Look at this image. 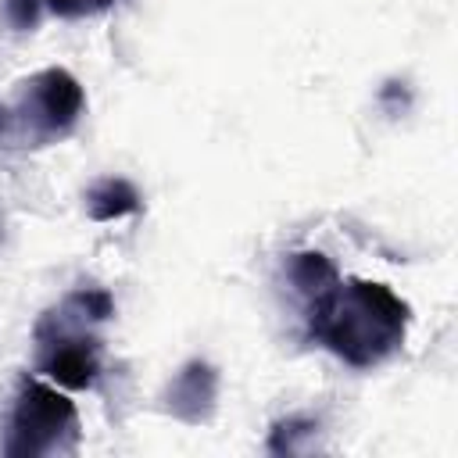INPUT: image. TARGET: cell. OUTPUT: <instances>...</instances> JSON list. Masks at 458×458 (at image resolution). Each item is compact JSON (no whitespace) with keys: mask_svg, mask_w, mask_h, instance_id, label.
Instances as JSON below:
<instances>
[{"mask_svg":"<svg viewBox=\"0 0 458 458\" xmlns=\"http://www.w3.org/2000/svg\"><path fill=\"white\" fill-rule=\"evenodd\" d=\"M411 322L408 301L386 283L336 279L308 297V333L351 369H376L404 347Z\"/></svg>","mask_w":458,"mask_h":458,"instance_id":"cell-1","label":"cell"},{"mask_svg":"<svg viewBox=\"0 0 458 458\" xmlns=\"http://www.w3.org/2000/svg\"><path fill=\"white\" fill-rule=\"evenodd\" d=\"M86 111L82 82L68 68H43L0 104V147L39 150L64 140Z\"/></svg>","mask_w":458,"mask_h":458,"instance_id":"cell-2","label":"cell"},{"mask_svg":"<svg viewBox=\"0 0 458 458\" xmlns=\"http://www.w3.org/2000/svg\"><path fill=\"white\" fill-rule=\"evenodd\" d=\"M79 444V411L54 386L36 376H21L14 404L4 422L0 451L7 458H47L64 454Z\"/></svg>","mask_w":458,"mask_h":458,"instance_id":"cell-3","label":"cell"},{"mask_svg":"<svg viewBox=\"0 0 458 458\" xmlns=\"http://www.w3.org/2000/svg\"><path fill=\"white\" fill-rule=\"evenodd\" d=\"M89 322L72 297L61 301V308L47 311L36 322V344H39V372L64 386V390H89L100 379V340L86 333Z\"/></svg>","mask_w":458,"mask_h":458,"instance_id":"cell-4","label":"cell"},{"mask_svg":"<svg viewBox=\"0 0 458 458\" xmlns=\"http://www.w3.org/2000/svg\"><path fill=\"white\" fill-rule=\"evenodd\" d=\"M215 401H218V372L215 365H208L204 358H193L186 361L172 379L168 386L161 390V408L186 422V426H200L215 415Z\"/></svg>","mask_w":458,"mask_h":458,"instance_id":"cell-5","label":"cell"},{"mask_svg":"<svg viewBox=\"0 0 458 458\" xmlns=\"http://www.w3.org/2000/svg\"><path fill=\"white\" fill-rule=\"evenodd\" d=\"M143 208L136 186L122 175H104L86 190V211L93 222H118Z\"/></svg>","mask_w":458,"mask_h":458,"instance_id":"cell-6","label":"cell"},{"mask_svg":"<svg viewBox=\"0 0 458 458\" xmlns=\"http://www.w3.org/2000/svg\"><path fill=\"white\" fill-rule=\"evenodd\" d=\"M286 276H290L293 290H297L304 301L315 297V293H322L329 283L340 279L336 265H333L326 254H318V250H297V254H290V261H286Z\"/></svg>","mask_w":458,"mask_h":458,"instance_id":"cell-7","label":"cell"},{"mask_svg":"<svg viewBox=\"0 0 458 458\" xmlns=\"http://www.w3.org/2000/svg\"><path fill=\"white\" fill-rule=\"evenodd\" d=\"M315 429L318 422L308 419V415H286L272 426L268 433V451L272 454H297V451H308V444L315 440Z\"/></svg>","mask_w":458,"mask_h":458,"instance_id":"cell-8","label":"cell"},{"mask_svg":"<svg viewBox=\"0 0 458 458\" xmlns=\"http://www.w3.org/2000/svg\"><path fill=\"white\" fill-rule=\"evenodd\" d=\"M0 7H4V21H7L11 29L29 32V29H36V21H39L43 0H4Z\"/></svg>","mask_w":458,"mask_h":458,"instance_id":"cell-9","label":"cell"},{"mask_svg":"<svg viewBox=\"0 0 458 458\" xmlns=\"http://www.w3.org/2000/svg\"><path fill=\"white\" fill-rule=\"evenodd\" d=\"M111 4H118V0H43V7L57 18H89V14L107 11Z\"/></svg>","mask_w":458,"mask_h":458,"instance_id":"cell-10","label":"cell"}]
</instances>
